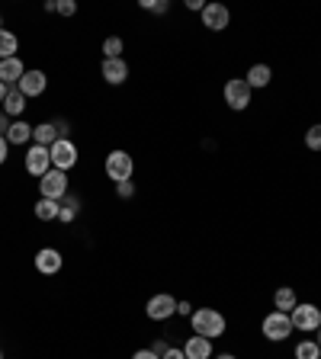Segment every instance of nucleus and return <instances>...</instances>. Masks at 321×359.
Returning <instances> with one entry per match:
<instances>
[{
  "label": "nucleus",
  "mask_w": 321,
  "mask_h": 359,
  "mask_svg": "<svg viewBox=\"0 0 321 359\" xmlns=\"http://www.w3.org/2000/svg\"><path fill=\"white\" fill-rule=\"evenodd\" d=\"M222 93H225V103H229V109H235V112H245V109L251 106V87H247L245 77H231Z\"/></svg>",
  "instance_id": "obj_5"
},
{
  "label": "nucleus",
  "mask_w": 321,
  "mask_h": 359,
  "mask_svg": "<svg viewBox=\"0 0 321 359\" xmlns=\"http://www.w3.org/2000/svg\"><path fill=\"white\" fill-rule=\"evenodd\" d=\"M215 359H238V356H231V353H219Z\"/></svg>",
  "instance_id": "obj_39"
},
{
  "label": "nucleus",
  "mask_w": 321,
  "mask_h": 359,
  "mask_svg": "<svg viewBox=\"0 0 321 359\" xmlns=\"http://www.w3.org/2000/svg\"><path fill=\"white\" fill-rule=\"evenodd\" d=\"M183 353H186V359H212V340H206V337L193 334L190 340H186Z\"/></svg>",
  "instance_id": "obj_14"
},
{
  "label": "nucleus",
  "mask_w": 321,
  "mask_h": 359,
  "mask_svg": "<svg viewBox=\"0 0 321 359\" xmlns=\"http://www.w3.org/2000/svg\"><path fill=\"white\" fill-rule=\"evenodd\" d=\"M289 317H293V327H296V331H305V334H315L321 327L318 305H296V308L289 311Z\"/></svg>",
  "instance_id": "obj_7"
},
{
  "label": "nucleus",
  "mask_w": 321,
  "mask_h": 359,
  "mask_svg": "<svg viewBox=\"0 0 321 359\" xmlns=\"http://www.w3.org/2000/svg\"><path fill=\"white\" fill-rule=\"evenodd\" d=\"M132 359H160V356L151 350V347H145V350H135V356H132Z\"/></svg>",
  "instance_id": "obj_32"
},
{
  "label": "nucleus",
  "mask_w": 321,
  "mask_h": 359,
  "mask_svg": "<svg viewBox=\"0 0 321 359\" xmlns=\"http://www.w3.org/2000/svg\"><path fill=\"white\" fill-rule=\"evenodd\" d=\"M0 359H3V350H0Z\"/></svg>",
  "instance_id": "obj_42"
},
{
  "label": "nucleus",
  "mask_w": 321,
  "mask_h": 359,
  "mask_svg": "<svg viewBox=\"0 0 321 359\" xmlns=\"http://www.w3.org/2000/svg\"><path fill=\"white\" fill-rule=\"evenodd\" d=\"M315 334H318V337H315V343H318V347H321V327H318V331H315Z\"/></svg>",
  "instance_id": "obj_40"
},
{
  "label": "nucleus",
  "mask_w": 321,
  "mask_h": 359,
  "mask_svg": "<svg viewBox=\"0 0 321 359\" xmlns=\"http://www.w3.org/2000/svg\"><path fill=\"white\" fill-rule=\"evenodd\" d=\"M58 13H61V17H74L77 3H74V0H58Z\"/></svg>",
  "instance_id": "obj_29"
},
{
  "label": "nucleus",
  "mask_w": 321,
  "mask_h": 359,
  "mask_svg": "<svg viewBox=\"0 0 321 359\" xmlns=\"http://www.w3.org/2000/svg\"><path fill=\"white\" fill-rule=\"evenodd\" d=\"M132 174H135V160L129 151H113L106 158V176L113 183H126V180H132Z\"/></svg>",
  "instance_id": "obj_4"
},
{
  "label": "nucleus",
  "mask_w": 321,
  "mask_h": 359,
  "mask_svg": "<svg viewBox=\"0 0 321 359\" xmlns=\"http://www.w3.org/2000/svg\"><path fill=\"white\" fill-rule=\"evenodd\" d=\"M7 142L10 144H29V142H33V126L23 122V119H13L10 128H7Z\"/></svg>",
  "instance_id": "obj_18"
},
{
  "label": "nucleus",
  "mask_w": 321,
  "mask_h": 359,
  "mask_svg": "<svg viewBox=\"0 0 321 359\" xmlns=\"http://www.w3.org/2000/svg\"><path fill=\"white\" fill-rule=\"evenodd\" d=\"M7 90H10L7 84H0V106H3V97H7Z\"/></svg>",
  "instance_id": "obj_38"
},
{
  "label": "nucleus",
  "mask_w": 321,
  "mask_h": 359,
  "mask_svg": "<svg viewBox=\"0 0 321 359\" xmlns=\"http://www.w3.org/2000/svg\"><path fill=\"white\" fill-rule=\"evenodd\" d=\"M0 29H3V19H0Z\"/></svg>",
  "instance_id": "obj_41"
},
{
  "label": "nucleus",
  "mask_w": 321,
  "mask_h": 359,
  "mask_svg": "<svg viewBox=\"0 0 321 359\" xmlns=\"http://www.w3.org/2000/svg\"><path fill=\"white\" fill-rule=\"evenodd\" d=\"M17 51H19V39L10 29H0V61L17 58Z\"/></svg>",
  "instance_id": "obj_20"
},
{
  "label": "nucleus",
  "mask_w": 321,
  "mask_h": 359,
  "mask_svg": "<svg viewBox=\"0 0 321 359\" xmlns=\"http://www.w3.org/2000/svg\"><path fill=\"white\" fill-rule=\"evenodd\" d=\"M261 331H263V337H267V340L283 343V340H289V337H293V331H296V327H293V317H289L286 311H277V308H273L270 315L263 317Z\"/></svg>",
  "instance_id": "obj_2"
},
{
  "label": "nucleus",
  "mask_w": 321,
  "mask_h": 359,
  "mask_svg": "<svg viewBox=\"0 0 321 359\" xmlns=\"http://www.w3.org/2000/svg\"><path fill=\"white\" fill-rule=\"evenodd\" d=\"M49 154H51V167L65 170V174L77 164V144L71 142V138H58V142L49 148Z\"/></svg>",
  "instance_id": "obj_6"
},
{
  "label": "nucleus",
  "mask_w": 321,
  "mask_h": 359,
  "mask_svg": "<svg viewBox=\"0 0 321 359\" xmlns=\"http://www.w3.org/2000/svg\"><path fill=\"white\" fill-rule=\"evenodd\" d=\"M142 7L145 10H151V13H167V0H142Z\"/></svg>",
  "instance_id": "obj_27"
},
{
  "label": "nucleus",
  "mask_w": 321,
  "mask_h": 359,
  "mask_svg": "<svg viewBox=\"0 0 321 359\" xmlns=\"http://www.w3.org/2000/svg\"><path fill=\"white\" fill-rule=\"evenodd\" d=\"M100 74L106 84L119 87V84H126V77H129V65L122 58H103V67H100Z\"/></svg>",
  "instance_id": "obj_13"
},
{
  "label": "nucleus",
  "mask_w": 321,
  "mask_h": 359,
  "mask_svg": "<svg viewBox=\"0 0 321 359\" xmlns=\"http://www.w3.org/2000/svg\"><path fill=\"white\" fill-rule=\"evenodd\" d=\"M116 196H119V199H132V196H135V183H132V180L116 183Z\"/></svg>",
  "instance_id": "obj_26"
},
{
  "label": "nucleus",
  "mask_w": 321,
  "mask_h": 359,
  "mask_svg": "<svg viewBox=\"0 0 321 359\" xmlns=\"http://www.w3.org/2000/svg\"><path fill=\"white\" fill-rule=\"evenodd\" d=\"M26 174H33V176H39L42 180L45 174L51 170V154H49V148H42V144H33V148L26 151Z\"/></svg>",
  "instance_id": "obj_10"
},
{
  "label": "nucleus",
  "mask_w": 321,
  "mask_h": 359,
  "mask_svg": "<svg viewBox=\"0 0 321 359\" xmlns=\"http://www.w3.org/2000/svg\"><path fill=\"white\" fill-rule=\"evenodd\" d=\"M273 305H277V311H293L299 305V299H296V292H293V289H289V285H283V289H277V292H273Z\"/></svg>",
  "instance_id": "obj_21"
},
{
  "label": "nucleus",
  "mask_w": 321,
  "mask_h": 359,
  "mask_svg": "<svg viewBox=\"0 0 321 359\" xmlns=\"http://www.w3.org/2000/svg\"><path fill=\"white\" fill-rule=\"evenodd\" d=\"M55 128H58V135H61V138H68V132H71V128H68V122H65V119H58V122H55Z\"/></svg>",
  "instance_id": "obj_35"
},
{
  "label": "nucleus",
  "mask_w": 321,
  "mask_h": 359,
  "mask_svg": "<svg viewBox=\"0 0 321 359\" xmlns=\"http://www.w3.org/2000/svg\"><path fill=\"white\" fill-rule=\"evenodd\" d=\"M7 128H10V116L7 112H0V135H7Z\"/></svg>",
  "instance_id": "obj_36"
},
{
  "label": "nucleus",
  "mask_w": 321,
  "mask_h": 359,
  "mask_svg": "<svg viewBox=\"0 0 321 359\" xmlns=\"http://www.w3.org/2000/svg\"><path fill=\"white\" fill-rule=\"evenodd\" d=\"M190 324H193V334L206 337V340H219L222 334H225V315L215 308H196L193 315H190Z\"/></svg>",
  "instance_id": "obj_1"
},
{
  "label": "nucleus",
  "mask_w": 321,
  "mask_h": 359,
  "mask_svg": "<svg viewBox=\"0 0 321 359\" xmlns=\"http://www.w3.org/2000/svg\"><path fill=\"white\" fill-rule=\"evenodd\" d=\"M68 174L65 170H55L51 167L49 174L39 180V192H42V199H51V202H61L65 196H68Z\"/></svg>",
  "instance_id": "obj_3"
},
{
  "label": "nucleus",
  "mask_w": 321,
  "mask_h": 359,
  "mask_svg": "<svg viewBox=\"0 0 321 359\" xmlns=\"http://www.w3.org/2000/svg\"><path fill=\"white\" fill-rule=\"evenodd\" d=\"M186 7H190V10H199V13H203L206 3H203V0H186Z\"/></svg>",
  "instance_id": "obj_37"
},
{
  "label": "nucleus",
  "mask_w": 321,
  "mask_h": 359,
  "mask_svg": "<svg viewBox=\"0 0 321 359\" xmlns=\"http://www.w3.org/2000/svg\"><path fill=\"white\" fill-rule=\"evenodd\" d=\"M231 13L225 3H206L203 7V26L206 29H212V33H222L225 26H229Z\"/></svg>",
  "instance_id": "obj_11"
},
{
  "label": "nucleus",
  "mask_w": 321,
  "mask_h": 359,
  "mask_svg": "<svg viewBox=\"0 0 321 359\" xmlns=\"http://www.w3.org/2000/svg\"><path fill=\"white\" fill-rule=\"evenodd\" d=\"M145 315L151 317V321H167V317L177 315V299L167 292H158L148 299V305H145Z\"/></svg>",
  "instance_id": "obj_8"
},
{
  "label": "nucleus",
  "mask_w": 321,
  "mask_h": 359,
  "mask_svg": "<svg viewBox=\"0 0 321 359\" xmlns=\"http://www.w3.org/2000/svg\"><path fill=\"white\" fill-rule=\"evenodd\" d=\"M151 350L158 353V356H164V353L170 350V343H167V340H154V343H151Z\"/></svg>",
  "instance_id": "obj_33"
},
{
  "label": "nucleus",
  "mask_w": 321,
  "mask_h": 359,
  "mask_svg": "<svg viewBox=\"0 0 321 359\" xmlns=\"http://www.w3.org/2000/svg\"><path fill=\"white\" fill-rule=\"evenodd\" d=\"M58 206H61V202H58ZM77 212H81V209H68V206H61V209H58V222H65V225H71V222H74V218H77Z\"/></svg>",
  "instance_id": "obj_28"
},
{
  "label": "nucleus",
  "mask_w": 321,
  "mask_h": 359,
  "mask_svg": "<svg viewBox=\"0 0 321 359\" xmlns=\"http://www.w3.org/2000/svg\"><path fill=\"white\" fill-rule=\"evenodd\" d=\"M58 202H51V199H39L33 206V215L39 218V222H55V218H58Z\"/></svg>",
  "instance_id": "obj_22"
},
{
  "label": "nucleus",
  "mask_w": 321,
  "mask_h": 359,
  "mask_svg": "<svg viewBox=\"0 0 321 359\" xmlns=\"http://www.w3.org/2000/svg\"><path fill=\"white\" fill-rule=\"evenodd\" d=\"M58 138H61V135H58V128H55V122H39V126H33V144L51 148Z\"/></svg>",
  "instance_id": "obj_17"
},
{
  "label": "nucleus",
  "mask_w": 321,
  "mask_h": 359,
  "mask_svg": "<svg viewBox=\"0 0 321 359\" xmlns=\"http://www.w3.org/2000/svg\"><path fill=\"white\" fill-rule=\"evenodd\" d=\"M103 58H122V39L119 35H106L103 39Z\"/></svg>",
  "instance_id": "obj_24"
},
{
  "label": "nucleus",
  "mask_w": 321,
  "mask_h": 359,
  "mask_svg": "<svg viewBox=\"0 0 321 359\" xmlns=\"http://www.w3.org/2000/svg\"><path fill=\"white\" fill-rule=\"evenodd\" d=\"M160 359H186V353H183V347H170V350L164 353Z\"/></svg>",
  "instance_id": "obj_30"
},
{
  "label": "nucleus",
  "mask_w": 321,
  "mask_h": 359,
  "mask_svg": "<svg viewBox=\"0 0 321 359\" xmlns=\"http://www.w3.org/2000/svg\"><path fill=\"white\" fill-rule=\"evenodd\" d=\"M296 359H321V347L315 340L296 343Z\"/></svg>",
  "instance_id": "obj_23"
},
{
  "label": "nucleus",
  "mask_w": 321,
  "mask_h": 359,
  "mask_svg": "<svg viewBox=\"0 0 321 359\" xmlns=\"http://www.w3.org/2000/svg\"><path fill=\"white\" fill-rule=\"evenodd\" d=\"M305 148H308V151H321V122H315V126L305 132Z\"/></svg>",
  "instance_id": "obj_25"
},
{
  "label": "nucleus",
  "mask_w": 321,
  "mask_h": 359,
  "mask_svg": "<svg viewBox=\"0 0 321 359\" xmlns=\"http://www.w3.org/2000/svg\"><path fill=\"white\" fill-rule=\"evenodd\" d=\"M247 87H251V90H263V87L270 84L273 81V71H270V65H254L251 71H247Z\"/></svg>",
  "instance_id": "obj_19"
},
{
  "label": "nucleus",
  "mask_w": 321,
  "mask_h": 359,
  "mask_svg": "<svg viewBox=\"0 0 321 359\" xmlns=\"http://www.w3.org/2000/svg\"><path fill=\"white\" fill-rule=\"evenodd\" d=\"M23 109H26V97L17 90V87H10L7 97H3V106H0V112H7L10 119H19V116H23Z\"/></svg>",
  "instance_id": "obj_16"
},
{
  "label": "nucleus",
  "mask_w": 321,
  "mask_h": 359,
  "mask_svg": "<svg viewBox=\"0 0 321 359\" xmlns=\"http://www.w3.org/2000/svg\"><path fill=\"white\" fill-rule=\"evenodd\" d=\"M177 315H193V305H190V301H177Z\"/></svg>",
  "instance_id": "obj_34"
},
{
  "label": "nucleus",
  "mask_w": 321,
  "mask_h": 359,
  "mask_svg": "<svg viewBox=\"0 0 321 359\" xmlns=\"http://www.w3.org/2000/svg\"><path fill=\"white\" fill-rule=\"evenodd\" d=\"M26 74V65L19 58H7L0 61V84H19V77Z\"/></svg>",
  "instance_id": "obj_15"
},
{
  "label": "nucleus",
  "mask_w": 321,
  "mask_h": 359,
  "mask_svg": "<svg viewBox=\"0 0 321 359\" xmlns=\"http://www.w3.org/2000/svg\"><path fill=\"white\" fill-rule=\"evenodd\" d=\"M45 87H49V77H45V71H39V67H26V74L19 77V84H17V90L23 93L26 100H33V97H42L45 93Z\"/></svg>",
  "instance_id": "obj_9"
},
{
  "label": "nucleus",
  "mask_w": 321,
  "mask_h": 359,
  "mask_svg": "<svg viewBox=\"0 0 321 359\" xmlns=\"http://www.w3.org/2000/svg\"><path fill=\"white\" fill-rule=\"evenodd\" d=\"M7 154H10V142L7 135H0V164H7Z\"/></svg>",
  "instance_id": "obj_31"
},
{
  "label": "nucleus",
  "mask_w": 321,
  "mask_h": 359,
  "mask_svg": "<svg viewBox=\"0 0 321 359\" xmlns=\"http://www.w3.org/2000/svg\"><path fill=\"white\" fill-rule=\"evenodd\" d=\"M61 267H65V257H61L55 247H42V251L35 253V269L42 276H55Z\"/></svg>",
  "instance_id": "obj_12"
}]
</instances>
